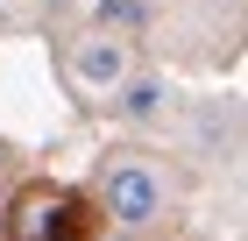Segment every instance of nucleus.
Instances as JSON below:
<instances>
[{
    "label": "nucleus",
    "mask_w": 248,
    "mask_h": 241,
    "mask_svg": "<svg viewBox=\"0 0 248 241\" xmlns=\"http://www.w3.org/2000/svg\"><path fill=\"white\" fill-rule=\"evenodd\" d=\"M93 241H142V234H114V227H99V234Z\"/></svg>",
    "instance_id": "obj_8"
},
{
    "label": "nucleus",
    "mask_w": 248,
    "mask_h": 241,
    "mask_svg": "<svg viewBox=\"0 0 248 241\" xmlns=\"http://www.w3.org/2000/svg\"><path fill=\"white\" fill-rule=\"evenodd\" d=\"M93 234H99L93 199L57 177H29L0 206V241H93Z\"/></svg>",
    "instance_id": "obj_4"
},
{
    "label": "nucleus",
    "mask_w": 248,
    "mask_h": 241,
    "mask_svg": "<svg viewBox=\"0 0 248 241\" xmlns=\"http://www.w3.org/2000/svg\"><path fill=\"white\" fill-rule=\"evenodd\" d=\"M135 64H142V43L135 36L93 29V21H78V29L57 36V78H64V93H71L78 107H93V113L121 93V78H128Z\"/></svg>",
    "instance_id": "obj_3"
},
{
    "label": "nucleus",
    "mask_w": 248,
    "mask_h": 241,
    "mask_svg": "<svg viewBox=\"0 0 248 241\" xmlns=\"http://www.w3.org/2000/svg\"><path fill=\"white\" fill-rule=\"evenodd\" d=\"M170 107H177V93H170V78H163V64H149V57H142V64L121 78V93L107 99L99 113L142 135V128H163V121H170Z\"/></svg>",
    "instance_id": "obj_5"
},
{
    "label": "nucleus",
    "mask_w": 248,
    "mask_h": 241,
    "mask_svg": "<svg viewBox=\"0 0 248 241\" xmlns=\"http://www.w3.org/2000/svg\"><path fill=\"white\" fill-rule=\"evenodd\" d=\"M29 7H36V0H0V29H7V21H21Z\"/></svg>",
    "instance_id": "obj_7"
},
{
    "label": "nucleus",
    "mask_w": 248,
    "mask_h": 241,
    "mask_svg": "<svg viewBox=\"0 0 248 241\" xmlns=\"http://www.w3.org/2000/svg\"><path fill=\"white\" fill-rule=\"evenodd\" d=\"M248 36V0H156L149 43L185 64H227Z\"/></svg>",
    "instance_id": "obj_2"
},
{
    "label": "nucleus",
    "mask_w": 248,
    "mask_h": 241,
    "mask_svg": "<svg viewBox=\"0 0 248 241\" xmlns=\"http://www.w3.org/2000/svg\"><path fill=\"white\" fill-rule=\"evenodd\" d=\"M85 199H93L99 227H114V234H142V241H163L185 227V170L163 156V149L149 142H121L107 149L93 163V177H85Z\"/></svg>",
    "instance_id": "obj_1"
},
{
    "label": "nucleus",
    "mask_w": 248,
    "mask_h": 241,
    "mask_svg": "<svg viewBox=\"0 0 248 241\" xmlns=\"http://www.w3.org/2000/svg\"><path fill=\"white\" fill-rule=\"evenodd\" d=\"M93 29H114V36H135L149 50V21H156V0H93Z\"/></svg>",
    "instance_id": "obj_6"
}]
</instances>
